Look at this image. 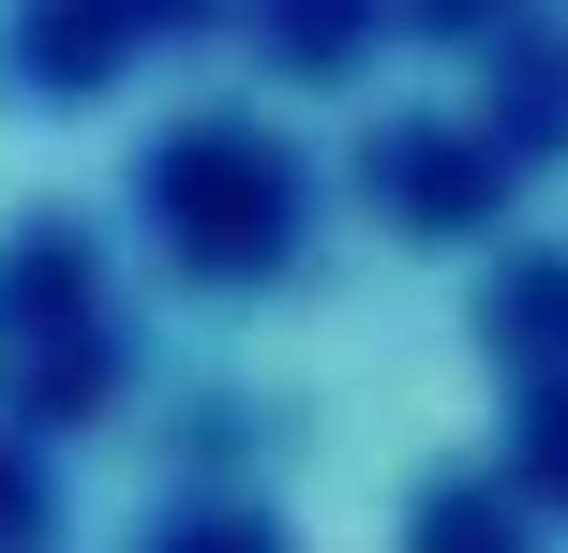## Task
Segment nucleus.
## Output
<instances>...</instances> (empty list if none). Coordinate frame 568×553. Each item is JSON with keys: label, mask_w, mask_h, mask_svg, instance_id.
<instances>
[{"label": "nucleus", "mask_w": 568, "mask_h": 553, "mask_svg": "<svg viewBox=\"0 0 568 553\" xmlns=\"http://www.w3.org/2000/svg\"><path fill=\"white\" fill-rule=\"evenodd\" d=\"M165 239H195V255H270L284 239V165L240 150V135L165 150Z\"/></svg>", "instance_id": "f257e3e1"}]
</instances>
